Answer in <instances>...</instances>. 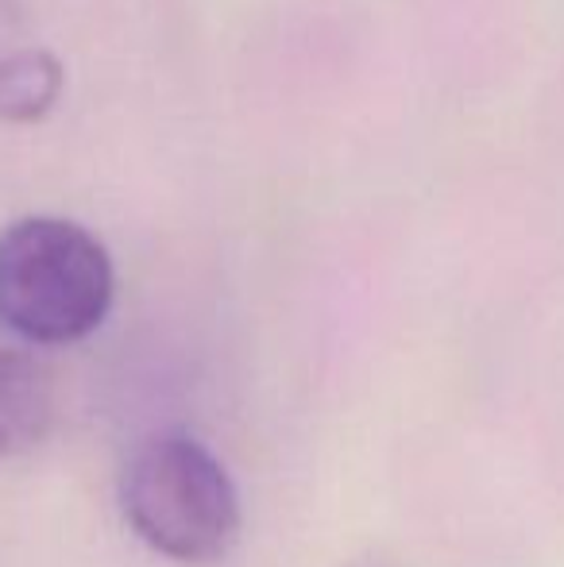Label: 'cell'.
I'll return each mask as SVG.
<instances>
[{
    "label": "cell",
    "instance_id": "2",
    "mask_svg": "<svg viewBox=\"0 0 564 567\" xmlns=\"http://www.w3.org/2000/svg\"><path fill=\"white\" fill-rule=\"evenodd\" d=\"M121 509L143 545L174 564H213L240 537L233 475L182 429L136 444L121 471Z\"/></svg>",
    "mask_w": 564,
    "mask_h": 567
},
{
    "label": "cell",
    "instance_id": "3",
    "mask_svg": "<svg viewBox=\"0 0 564 567\" xmlns=\"http://www.w3.org/2000/svg\"><path fill=\"white\" fill-rule=\"evenodd\" d=\"M66 90L54 47L43 39L28 0H0V120L39 124Z\"/></svg>",
    "mask_w": 564,
    "mask_h": 567
},
{
    "label": "cell",
    "instance_id": "4",
    "mask_svg": "<svg viewBox=\"0 0 564 567\" xmlns=\"http://www.w3.org/2000/svg\"><path fill=\"white\" fill-rule=\"evenodd\" d=\"M54 382L35 355L0 348V460L35 449L54 429Z\"/></svg>",
    "mask_w": 564,
    "mask_h": 567
},
{
    "label": "cell",
    "instance_id": "5",
    "mask_svg": "<svg viewBox=\"0 0 564 567\" xmlns=\"http://www.w3.org/2000/svg\"><path fill=\"white\" fill-rule=\"evenodd\" d=\"M348 567H391L383 560V556H363V560H356V564H348Z\"/></svg>",
    "mask_w": 564,
    "mask_h": 567
},
{
    "label": "cell",
    "instance_id": "1",
    "mask_svg": "<svg viewBox=\"0 0 564 567\" xmlns=\"http://www.w3.org/2000/svg\"><path fill=\"white\" fill-rule=\"evenodd\" d=\"M116 293L109 247L66 217H20L0 231V324L59 348L105 324Z\"/></svg>",
    "mask_w": 564,
    "mask_h": 567
}]
</instances>
